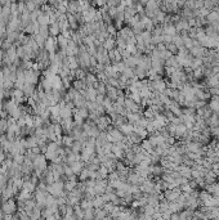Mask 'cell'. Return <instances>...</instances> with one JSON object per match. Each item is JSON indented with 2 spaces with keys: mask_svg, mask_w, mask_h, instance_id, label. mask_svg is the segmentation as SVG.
Listing matches in <instances>:
<instances>
[{
  "mask_svg": "<svg viewBox=\"0 0 219 220\" xmlns=\"http://www.w3.org/2000/svg\"><path fill=\"white\" fill-rule=\"evenodd\" d=\"M189 54L194 58H199V59H204L205 57L208 56V49H205L202 47H194L192 49L189 50Z\"/></svg>",
  "mask_w": 219,
  "mask_h": 220,
  "instance_id": "cell-1",
  "label": "cell"
},
{
  "mask_svg": "<svg viewBox=\"0 0 219 220\" xmlns=\"http://www.w3.org/2000/svg\"><path fill=\"white\" fill-rule=\"evenodd\" d=\"M16 205H17V203L14 202V200H8V201L3 205V211H4V214L12 215L13 212L17 210V206H16Z\"/></svg>",
  "mask_w": 219,
  "mask_h": 220,
  "instance_id": "cell-2",
  "label": "cell"
},
{
  "mask_svg": "<svg viewBox=\"0 0 219 220\" xmlns=\"http://www.w3.org/2000/svg\"><path fill=\"white\" fill-rule=\"evenodd\" d=\"M49 34L52 37H58L61 35V29H59V25L58 22L57 23H50L49 25Z\"/></svg>",
  "mask_w": 219,
  "mask_h": 220,
  "instance_id": "cell-3",
  "label": "cell"
},
{
  "mask_svg": "<svg viewBox=\"0 0 219 220\" xmlns=\"http://www.w3.org/2000/svg\"><path fill=\"white\" fill-rule=\"evenodd\" d=\"M194 214H195V211L188 210V209H184V210H182V211L179 212V219H181V220H192Z\"/></svg>",
  "mask_w": 219,
  "mask_h": 220,
  "instance_id": "cell-4",
  "label": "cell"
},
{
  "mask_svg": "<svg viewBox=\"0 0 219 220\" xmlns=\"http://www.w3.org/2000/svg\"><path fill=\"white\" fill-rule=\"evenodd\" d=\"M104 205H106V202H104L102 196H95L93 198V207L94 209H103Z\"/></svg>",
  "mask_w": 219,
  "mask_h": 220,
  "instance_id": "cell-5",
  "label": "cell"
},
{
  "mask_svg": "<svg viewBox=\"0 0 219 220\" xmlns=\"http://www.w3.org/2000/svg\"><path fill=\"white\" fill-rule=\"evenodd\" d=\"M106 216H108V214L106 212L104 209H95V212H94V220H102V219H104Z\"/></svg>",
  "mask_w": 219,
  "mask_h": 220,
  "instance_id": "cell-6",
  "label": "cell"
},
{
  "mask_svg": "<svg viewBox=\"0 0 219 220\" xmlns=\"http://www.w3.org/2000/svg\"><path fill=\"white\" fill-rule=\"evenodd\" d=\"M83 148H84V146L81 142H74V144L71 147V152L75 153V155H79L81 151H83Z\"/></svg>",
  "mask_w": 219,
  "mask_h": 220,
  "instance_id": "cell-7",
  "label": "cell"
},
{
  "mask_svg": "<svg viewBox=\"0 0 219 220\" xmlns=\"http://www.w3.org/2000/svg\"><path fill=\"white\" fill-rule=\"evenodd\" d=\"M173 43L175 44V47H177L178 49H183V48H184L183 39H182L179 35H177V36H174V37H173Z\"/></svg>",
  "mask_w": 219,
  "mask_h": 220,
  "instance_id": "cell-8",
  "label": "cell"
},
{
  "mask_svg": "<svg viewBox=\"0 0 219 220\" xmlns=\"http://www.w3.org/2000/svg\"><path fill=\"white\" fill-rule=\"evenodd\" d=\"M209 93H210L211 97H219V88L218 86L216 88H210L209 89Z\"/></svg>",
  "mask_w": 219,
  "mask_h": 220,
  "instance_id": "cell-9",
  "label": "cell"
},
{
  "mask_svg": "<svg viewBox=\"0 0 219 220\" xmlns=\"http://www.w3.org/2000/svg\"><path fill=\"white\" fill-rule=\"evenodd\" d=\"M169 43H173V37L169 35H164V44H169Z\"/></svg>",
  "mask_w": 219,
  "mask_h": 220,
  "instance_id": "cell-10",
  "label": "cell"
},
{
  "mask_svg": "<svg viewBox=\"0 0 219 220\" xmlns=\"http://www.w3.org/2000/svg\"><path fill=\"white\" fill-rule=\"evenodd\" d=\"M102 220H112V217L108 215V216H106V217H104V219H102Z\"/></svg>",
  "mask_w": 219,
  "mask_h": 220,
  "instance_id": "cell-11",
  "label": "cell"
}]
</instances>
